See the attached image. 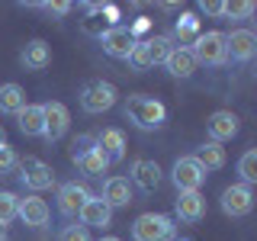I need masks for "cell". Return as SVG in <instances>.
<instances>
[{"label":"cell","mask_w":257,"mask_h":241,"mask_svg":"<svg viewBox=\"0 0 257 241\" xmlns=\"http://www.w3.org/2000/svg\"><path fill=\"white\" fill-rule=\"evenodd\" d=\"M125 119L135 129H142V132H155V129L164 126L167 109H164V103H161V100H155V96L132 93L125 100Z\"/></svg>","instance_id":"6da1fadb"},{"label":"cell","mask_w":257,"mask_h":241,"mask_svg":"<svg viewBox=\"0 0 257 241\" xmlns=\"http://www.w3.org/2000/svg\"><path fill=\"white\" fill-rule=\"evenodd\" d=\"M177 225L164 212H145L132 222V238L135 241H174Z\"/></svg>","instance_id":"7a4b0ae2"},{"label":"cell","mask_w":257,"mask_h":241,"mask_svg":"<svg viewBox=\"0 0 257 241\" xmlns=\"http://www.w3.org/2000/svg\"><path fill=\"white\" fill-rule=\"evenodd\" d=\"M190 52H193V58H196V64H225L228 61V55H225V32H203V36H196L193 39V45H190Z\"/></svg>","instance_id":"3957f363"},{"label":"cell","mask_w":257,"mask_h":241,"mask_svg":"<svg viewBox=\"0 0 257 241\" xmlns=\"http://www.w3.org/2000/svg\"><path fill=\"white\" fill-rule=\"evenodd\" d=\"M116 100H119L116 87L106 84V80H93V84H87L84 90H80V106H84V112H90V116L112 109Z\"/></svg>","instance_id":"277c9868"},{"label":"cell","mask_w":257,"mask_h":241,"mask_svg":"<svg viewBox=\"0 0 257 241\" xmlns=\"http://www.w3.org/2000/svg\"><path fill=\"white\" fill-rule=\"evenodd\" d=\"M174 187L180 190V193H199V187H203V180H206V171L199 167V161L196 158H177L174 161Z\"/></svg>","instance_id":"5b68a950"},{"label":"cell","mask_w":257,"mask_h":241,"mask_svg":"<svg viewBox=\"0 0 257 241\" xmlns=\"http://www.w3.org/2000/svg\"><path fill=\"white\" fill-rule=\"evenodd\" d=\"M225 55H228L231 61L247 64L257 55V36L251 29H231L228 36H225Z\"/></svg>","instance_id":"8992f818"},{"label":"cell","mask_w":257,"mask_h":241,"mask_svg":"<svg viewBox=\"0 0 257 241\" xmlns=\"http://www.w3.org/2000/svg\"><path fill=\"white\" fill-rule=\"evenodd\" d=\"M42 116H45V132H42V139L45 142H58L64 132H68V126H71V112L64 103L58 100H48L42 103Z\"/></svg>","instance_id":"52a82bcc"},{"label":"cell","mask_w":257,"mask_h":241,"mask_svg":"<svg viewBox=\"0 0 257 241\" xmlns=\"http://www.w3.org/2000/svg\"><path fill=\"white\" fill-rule=\"evenodd\" d=\"M100 45H103V52H106L109 58L125 61L128 52L135 48V32L125 29V26H109V29L100 36Z\"/></svg>","instance_id":"ba28073f"},{"label":"cell","mask_w":257,"mask_h":241,"mask_svg":"<svg viewBox=\"0 0 257 241\" xmlns=\"http://www.w3.org/2000/svg\"><path fill=\"white\" fill-rule=\"evenodd\" d=\"M254 209V190L244 187V183H231L228 190H222V212L238 219V215H247Z\"/></svg>","instance_id":"9c48e42d"},{"label":"cell","mask_w":257,"mask_h":241,"mask_svg":"<svg viewBox=\"0 0 257 241\" xmlns=\"http://www.w3.org/2000/svg\"><path fill=\"white\" fill-rule=\"evenodd\" d=\"M20 180H23V187H29V190H48L55 183V174H52V167L45 164V161H39V158H26L20 164Z\"/></svg>","instance_id":"30bf717a"},{"label":"cell","mask_w":257,"mask_h":241,"mask_svg":"<svg viewBox=\"0 0 257 241\" xmlns=\"http://www.w3.org/2000/svg\"><path fill=\"white\" fill-rule=\"evenodd\" d=\"M87 199H90V190H87L84 183H64L58 190V212L64 219H74V215H80V209H84Z\"/></svg>","instance_id":"8fae6325"},{"label":"cell","mask_w":257,"mask_h":241,"mask_svg":"<svg viewBox=\"0 0 257 241\" xmlns=\"http://www.w3.org/2000/svg\"><path fill=\"white\" fill-rule=\"evenodd\" d=\"M206 129H209V142H228V139H235L238 135V116L235 112H228V109H219V112H212L209 116V123H206Z\"/></svg>","instance_id":"7c38bea8"},{"label":"cell","mask_w":257,"mask_h":241,"mask_svg":"<svg viewBox=\"0 0 257 241\" xmlns=\"http://www.w3.org/2000/svg\"><path fill=\"white\" fill-rule=\"evenodd\" d=\"M16 215H20L23 222L29 225V228H45L48 225V203L45 199H39V196H26V199H20V209H16Z\"/></svg>","instance_id":"4fadbf2b"},{"label":"cell","mask_w":257,"mask_h":241,"mask_svg":"<svg viewBox=\"0 0 257 241\" xmlns=\"http://www.w3.org/2000/svg\"><path fill=\"white\" fill-rule=\"evenodd\" d=\"M164 68L171 71V77H180V80L193 77V71H196V58H193L190 45H174V52L167 55Z\"/></svg>","instance_id":"5bb4252c"},{"label":"cell","mask_w":257,"mask_h":241,"mask_svg":"<svg viewBox=\"0 0 257 241\" xmlns=\"http://www.w3.org/2000/svg\"><path fill=\"white\" fill-rule=\"evenodd\" d=\"M80 222H84V228H106L112 222V209L100 196H90L80 209Z\"/></svg>","instance_id":"9a60e30c"},{"label":"cell","mask_w":257,"mask_h":241,"mask_svg":"<svg viewBox=\"0 0 257 241\" xmlns=\"http://www.w3.org/2000/svg\"><path fill=\"white\" fill-rule=\"evenodd\" d=\"M103 203L109 209H119V206H128L132 203V183L125 180V177H109L106 183H103Z\"/></svg>","instance_id":"2e32d148"},{"label":"cell","mask_w":257,"mask_h":241,"mask_svg":"<svg viewBox=\"0 0 257 241\" xmlns=\"http://www.w3.org/2000/svg\"><path fill=\"white\" fill-rule=\"evenodd\" d=\"M174 212L180 222H199L206 215V199L199 193H180L174 203Z\"/></svg>","instance_id":"e0dca14e"},{"label":"cell","mask_w":257,"mask_h":241,"mask_svg":"<svg viewBox=\"0 0 257 241\" xmlns=\"http://www.w3.org/2000/svg\"><path fill=\"white\" fill-rule=\"evenodd\" d=\"M93 142H96V148L109 158V164H116V161L125 158V135L119 132V129H103Z\"/></svg>","instance_id":"ac0fdd59"},{"label":"cell","mask_w":257,"mask_h":241,"mask_svg":"<svg viewBox=\"0 0 257 241\" xmlns=\"http://www.w3.org/2000/svg\"><path fill=\"white\" fill-rule=\"evenodd\" d=\"M74 164H77V171L87 174V177H100V174L109 171V158L103 155L96 145H93V148H87V151H80V155H74Z\"/></svg>","instance_id":"d6986e66"},{"label":"cell","mask_w":257,"mask_h":241,"mask_svg":"<svg viewBox=\"0 0 257 241\" xmlns=\"http://www.w3.org/2000/svg\"><path fill=\"white\" fill-rule=\"evenodd\" d=\"M132 183H135L139 190H145V193L158 190V183H161V167L155 164V161H148V158L135 161V164H132Z\"/></svg>","instance_id":"ffe728a7"},{"label":"cell","mask_w":257,"mask_h":241,"mask_svg":"<svg viewBox=\"0 0 257 241\" xmlns=\"http://www.w3.org/2000/svg\"><path fill=\"white\" fill-rule=\"evenodd\" d=\"M16 123H20V132H23V135H42V132H45L42 106H32V103H26V106L16 112Z\"/></svg>","instance_id":"44dd1931"},{"label":"cell","mask_w":257,"mask_h":241,"mask_svg":"<svg viewBox=\"0 0 257 241\" xmlns=\"http://www.w3.org/2000/svg\"><path fill=\"white\" fill-rule=\"evenodd\" d=\"M48 61H52V48H48L42 39H32V42L23 48V64H26L29 71H42V68H48Z\"/></svg>","instance_id":"7402d4cb"},{"label":"cell","mask_w":257,"mask_h":241,"mask_svg":"<svg viewBox=\"0 0 257 241\" xmlns=\"http://www.w3.org/2000/svg\"><path fill=\"white\" fill-rule=\"evenodd\" d=\"M26 106V93H23L20 84H4L0 87V112H20Z\"/></svg>","instance_id":"603a6c76"},{"label":"cell","mask_w":257,"mask_h":241,"mask_svg":"<svg viewBox=\"0 0 257 241\" xmlns=\"http://www.w3.org/2000/svg\"><path fill=\"white\" fill-rule=\"evenodd\" d=\"M145 52H148L151 64H164L167 55L174 52V39L171 36H151V39H145Z\"/></svg>","instance_id":"cb8c5ba5"},{"label":"cell","mask_w":257,"mask_h":241,"mask_svg":"<svg viewBox=\"0 0 257 241\" xmlns=\"http://www.w3.org/2000/svg\"><path fill=\"white\" fill-rule=\"evenodd\" d=\"M196 161H199L203 171H219V167H225V148L219 142H206L203 148H199Z\"/></svg>","instance_id":"d4e9b609"},{"label":"cell","mask_w":257,"mask_h":241,"mask_svg":"<svg viewBox=\"0 0 257 241\" xmlns=\"http://www.w3.org/2000/svg\"><path fill=\"white\" fill-rule=\"evenodd\" d=\"M238 174H241V183H244V187L257 183V151H254V148H247L244 155H241V161H238Z\"/></svg>","instance_id":"484cf974"},{"label":"cell","mask_w":257,"mask_h":241,"mask_svg":"<svg viewBox=\"0 0 257 241\" xmlns=\"http://www.w3.org/2000/svg\"><path fill=\"white\" fill-rule=\"evenodd\" d=\"M16 209H20V196L10 190H0V222H13L16 219Z\"/></svg>","instance_id":"4316f807"},{"label":"cell","mask_w":257,"mask_h":241,"mask_svg":"<svg viewBox=\"0 0 257 241\" xmlns=\"http://www.w3.org/2000/svg\"><path fill=\"white\" fill-rule=\"evenodd\" d=\"M196 29H199V20H196L193 13H183L180 20H177V36H180V42L196 39Z\"/></svg>","instance_id":"83f0119b"},{"label":"cell","mask_w":257,"mask_h":241,"mask_svg":"<svg viewBox=\"0 0 257 241\" xmlns=\"http://www.w3.org/2000/svg\"><path fill=\"white\" fill-rule=\"evenodd\" d=\"M254 13V4H247V0H235V4H222V16H228V20H244V16Z\"/></svg>","instance_id":"f1b7e54d"},{"label":"cell","mask_w":257,"mask_h":241,"mask_svg":"<svg viewBox=\"0 0 257 241\" xmlns=\"http://www.w3.org/2000/svg\"><path fill=\"white\" fill-rule=\"evenodd\" d=\"M128 68L132 71H148L151 68V61H148V52H145V42H135V48L128 52Z\"/></svg>","instance_id":"f546056e"},{"label":"cell","mask_w":257,"mask_h":241,"mask_svg":"<svg viewBox=\"0 0 257 241\" xmlns=\"http://www.w3.org/2000/svg\"><path fill=\"white\" fill-rule=\"evenodd\" d=\"M16 164H20V158H16V151L10 145H0V174H13Z\"/></svg>","instance_id":"4dcf8cb0"},{"label":"cell","mask_w":257,"mask_h":241,"mask_svg":"<svg viewBox=\"0 0 257 241\" xmlns=\"http://www.w3.org/2000/svg\"><path fill=\"white\" fill-rule=\"evenodd\" d=\"M58 241H90V231H87L84 225H68L58 235Z\"/></svg>","instance_id":"1f68e13d"},{"label":"cell","mask_w":257,"mask_h":241,"mask_svg":"<svg viewBox=\"0 0 257 241\" xmlns=\"http://www.w3.org/2000/svg\"><path fill=\"white\" fill-rule=\"evenodd\" d=\"M199 10L209 13V16H222V4H215V0H203V4H199Z\"/></svg>","instance_id":"d6a6232c"},{"label":"cell","mask_w":257,"mask_h":241,"mask_svg":"<svg viewBox=\"0 0 257 241\" xmlns=\"http://www.w3.org/2000/svg\"><path fill=\"white\" fill-rule=\"evenodd\" d=\"M42 7H45V10H48V13H58V16L71 10V4H42Z\"/></svg>","instance_id":"836d02e7"},{"label":"cell","mask_w":257,"mask_h":241,"mask_svg":"<svg viewBox=\"0 0 257 241\" xmlns=\"http://www.w3.org/2000/svg\"><path fill=\"white\" fill-rule=\"evenodd\" d=\"M0 241H7V225L0 222Z\"/></svg>","instance_id":"e575fe53"},{"label":"cell","mask_w":257,"mask_h":241,"mask_svg":"<svg viewBox=\"0 0 257 241\" xmlns=\"http://www.w3.org/2000/svg\"><path fill=\"white\" fill-rule=\"evenodd\" d=\"M0 145H7V132H4V126H0Z\"/></svg>","instance_id":"d590c367"},{"label":"cell","mask_w":257,"mask_h":241,"mask_svg":"<svg viewBox=\"0 0 257 241\" xmlns=\"http://www.w3.org/2000/svg\"><path fill=\"white\" fill-rule=\"evenodd\" d=\"M100 241H119V238H112V235H106V238H100Z\"/></svg>","instance_id":"8d00e7d4"}]
</instances>
